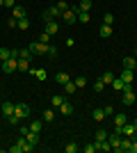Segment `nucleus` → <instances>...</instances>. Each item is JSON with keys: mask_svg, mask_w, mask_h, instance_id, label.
I'll use <instances>...</instances> for the list:
<instances>
[{"mask_svg": "<svg viewBox=\"0 0 137 153\" xmlns=\"http://www.w3.org/2000/svg\"><path fill=\"white\" fill-rule=\"evenodd\" d=\"M48 46H50V44H41L39 39H37V41H32L27 48H30L32 55H48Z\"/></svg>", "mask_w": 137, "mask_h": 153, "instance_id": "obj_1", "label": "nucleus"}, {"mask_svg": "<svg viewBox=\"0 0 137 153\" xmlns=\"http://www.w3.org/2000/svg\"><path fill=\"white\" fill-rule=\"evenodd\" d=\"M2 71L5 73H14V71H19V57H9L2 62Z\"/></svg>", "mask_w": 137, "mask_h": 153, "instance_id": "obj_2", "label": "nucleus"}, {"mask_svg": "<svg viewBox=\"0 0 137 153\" xmlns=\"http://www.w3.org/2000/svg\"><path fill=\"white\" fill-rule=\"evenodd\" d=\"M14 114L21 117V119H27V117H30V105H27V103H19V105H14Z\"/></svg>", "mask_w": 137, "mask_h": 153, "instance_id": "obj_3", "label": "nucleus"}, {"mask_svg": "<svg viewBox=\"0 0 137 153\" xmlns=\"http://www.w3.org/2000/svg\"><path fill=\"white\" fill-rule=\"evenodd\" d=\"M137 101V94H135V89L133 91H124V94H121V103H124L126 108H130L133 103Z\"/></svg>", "mask_w": 137, "mask_h": 153, "instance_id": "obj_4", "label": "nucleus"}, {"mask_svg": "<svg viewBox=\"0 0 137 153\" xmlns=\"http://www.w3.org/2000/svg\"><path fill=\"white\" fill-rule=\"evenodd\" d=\"M57 30H59V23L57 21H46V27H44V32H48V34H57Z\"/></svg>", "mask_w": 137, "mask_h": 153, "instance_id": "obj_5", "label": "nucleus"}, {"mask_svg": "<svg viewBox=\"0 0 137 153\" xmlns=\"http://www.w3.org/2000/svg\"><path fill=\"white\" fill-rule=\"evenodd\" d=\"M62 21H64L66 25H73V23H76V21H78V16H76V14H73L71 9H66V12L62 14Z\"/></svg>", "mask_w": 137, "mask_h": 153, "instance_id": "obj_6", "label": "nucleus"}, {"mask_svg": "<svg viewBox=\"0 0 137 153\" xmlns=\"http://www.w3.org/2000/svg\"><path fill=\"white\" fill-rule=\"evenodd\" d=\"M107 142L112 144V151H119V144H121V135H117V133L107 135Z\"/></svg>", "mask_w": 137, "mask_h": 153, "instance_id": "obj_7", "label": "nucleus"}, {"mask_svg": "<svg viewBox=\"0 0 137 153\" xmlns=\"http://www.w3.org/2000/svg\"><path fill=\"white\" fill-rule=\"evenodd\" d=\"M130 144H133V140L124 135V140H121V144H119V151L117 153H128V151H130Z\"/></svg>", "mask_w": 137, "mask_h": 153, "instance_id": "obj_8", "label": "nucleus"}, {"mask_svg": "<svg viewBox=\"0 0 137 153\" xmlns=\"http://www.w3.org/2000/svg\"><path fill=\"white\" fill-rule=\"evenodd\" d=\"M12 16H14L16 21H19V19H25V7H23V5H16V7L12 9Z\"/></svg>", "mask_w": 137, "mask_h": 153, "instance_id": "obj_9", "label": "nucleus"}, {"mask_svg": "<svg viewBox=\"0 0 137 153\" xmlns=\"http://www.w3.org/2000/svg\"><path fill=\"white\" fill-rule=\"evenodd\" d=\"M0 112L5 117H9V114H14V103H9V101H5L2 105H0Z\"/></svg>", "mask_w": 137, "mask_h": 153, "instance_id": "obj_10", "label": "nucleus"}, {"mask_svg": "<svg viewBox=\"0 0 137 153\" xmlns=\"http://www.w3.org/2000/svg\"><path fill=\"white\" fill-rule=\"evenodd\" d=\"M121 80H124V82H133V80H135V71L133 69H124V73H121Z\"/></svg>", "mask_w": 137, "mask_h": 153, "instance_id": "obj_11", "label": "nucleus"}, {"mask_svg": "<svg viewBox=\"0 0 137 153\" xmlns=\"http://www.w3.org/2000/svg\"><path fill=\"white\" fill-rule=\"evenodd\" d=\"M124 135H126V137H133V135H137L135 123H128V121H126V123H124Z\"/></svg>", "mask_w": 137, "mask_h": 153, "instance_id": "obj_12", "label": "nucleus"}, {"mask_svg": "<svg viewBox=\"0 0 137 153\" xmlns=\"http://www.w3.org/2000/svg\"><path fill=\"white\" fill-rule=\"evenodd\" d=\"M59 112H62V114H66V117H71V114H73V105H71L69 101H64L62 105H59Z\"/></svg>", "mask_w": 137, "mask_h": 153, "instance_id": "obj_13", "label": "nucleus"}, {"mask_svg": "<svg viewBox=\"0 0 137 153\" xmlns=\"http://www.w3.org/2000/svg\"><path fill=\"white\" fill-rule=\"evenodd\" d=\"M105 108H98V110H94V112H91V119H94V121H103L105 119Z\"/></svg>", "mask_w": 137, "mask_h": 153, "instance_id": "obj_14", "label": "nucleus"}, {"mask_svg": "<svg viewBox=\"0 0 137 153\" xmlns=\"http://www.w3.org/2000/svg\"><path fill=\"white\" fill-rule=\"evenodd\" d=\"M135 62H137V57L126 55V57H124V69H133V71H135Z\"/></svg>", "mask_w": 137, "mask_h": 153, "instance_id": "obj_15", "label": "nucleus"}, {"mask_svg": "<svg viewBox=\"0 0 137 153\" xmlns=\"http://www.w3.org/2000/svg\"><path fill=\"white\" fill-rule=\"evenodd\" d=\"M25 140L32 144V146H37L39 144V133H32V130H27V135H25Z\"/></svg>", "mask_w": 137, "mask_h": 153, "instance_id": "obj_16", "label": "nucleus"}, {"mask_svg": "<svg viewBox=\"0 0 137 153\" xmlns=\"http://www.w3.org/2000/svg\"><path fill=\"white\" fill-rule=\"evenodd\" d=\"M30 73H34V78H37V80H46V78H48V71L46 69H30Z\"/></svg>", "mask_w": 137, "mask_h": 153, "instance_id": "obj_17", "label": "nucleus"}, {"mask_svg": "<svg viewBox=\"0 0 137 153\" xmlns=\"http://www.w3.org/2000/svg\"><path fill=\"white\" fill-rule=\"evenodd\" d=\"M64 91H66V94H69V96H71V94H76V91H78V87H76V82H73V80H69V82L64 85Z\"/></svg>", "mask_w": 137, "mask_h": 153, "instance_id": "obj_18", "label": "nucleus"}, {"mask_svg": "<svg viewBox=\"0 0 137 153\" xmlns=\"http://www.w3.org/2000/svg\"><path fill=\"white\" fill-rule=\"evenodd\" d=\"M66 101V98H64V96H53V101H50V108H59V105H62V103H64Z\"/></svg>", "mask_w": 137, "mask_h": 153, "instance_id": "obj_19", "label": "nucleus"}, {"mask_svg": "<svg viewBox=\"0 0 137 153\" xmlns=\"http://www.w3.org/2000/svg\"><path fill=\"white\" fill-rule=\"evenodd\" d=\"M98 32H101V37H112V25H105V23H103Z\"/></svg>", "mask_w": 137, "mask_h": 153, "instance_id": "obj_20", "label": "nucleus"}, {"mask_svg": "<svg viewBox=\"0 0 137 153\" xmlns=\"http://www.w3.org/2000/svg\"><path fill=\"white\" fill-rule=\"evenodd\" d=\"M9 57H14L12 51H9V48H0V62H5V59H9Z\"/></svg>", "mask_w": 137, "mask_h": 153, "instance_id": "obj_21", "label": "nucleus"}, {"mask_svg": "<svg viewBox=\"0 0 137 153\" xmlns=\"http://www.w3.org/2000/svg\"><path fill=\"white\" fill-rule=\"evenodd\" d=\"M78 7H80V12H89L91 9V0H80Z\"/></svg>", "mask_w": 137, "mask_h": 153, "instance_id": "obj_22", "label": "nucleus"}, {"mask_svg": "<svg viewBox=\"0 0 137 153\" xmlns=\"http://www.w3.org/2000/svg\"><path fill=\"white\" fill-rule=\"evenodd\" d=\"M44 121H50V123L55 121V110H53V108H50V110H46V112H44Z\"/></svg>", "mask_w": 137, "mask_h": 153, "instance_id": "obj_23", "label": "nucleus"}, {"mask_svg": "<svg viewBox=\"0 0 137 153\" xmlns=\"http://www.w3.org/2000/svg\"><path fill=\"white\" fill-rule=\"evenodd\" d=\"M55 80H57L59 85H66L71 78H69V73H57V76H55Z\"/></svg>", "mask_w": 137, "mask_h": 153, "instance_id": "obj_24", "label": "nucleus"}, {"mask_svg": "<svg viewBox=\"0 0 137 153\" xmlns=\"http://www.w3.org/2000/svg\"><path fill=\"white\" fill-rule=\"evenodd\" d=\"M124 123H126V114H124V112L114 114V126H124Z\"/></svg>", "mask_w": 137, "mask_h": 153, "instance_id": "obj_25", "label": "nucleus"}, {"mask_svg": "<svg viewBox=\"0 0 137 153\" xmlns=\"http://www.w3.org/2000/svg\"><path fill=\"white\" fill-rule=\"evenodd\" d=\"M41 128H44V123H41L39 119H37V121H32V123H30V130H32V133H41Z\"/></svg>", "mask_w": 137, "mask_h": 153, "instance_id": "obj_26", "label": "nucleus"}, {"mask_svg": "<svg viewBox=\"0 0 137 153\" xmlns=\"http://www.w3.org/2000/svg\"><path fill=\"white\" fill-rule=\"evenodd\" d=\"M16 27H19V30H27V27H30V19H19Z\"/></svg>", "mask_w": 137, "mask_h": 153, "instance_id": "obj_27", "label": "nucleus"}, {"mask_svg": "<svg viewBox=\"0 0 137 153\" xmlns=\"http://www.w3.org/2000/svg\"><path fill=\"white\" fill-rule=\"evenodd\" d=\"M19 71H30V62L23 57H19Z\"/></svg>", "mask_w": 137, "mask_h": 153, "instance_id": "obj_28", "label": "nucleus"}, {"mask_svg": "<svg viewBox=\"0 0 137 153\" xmlns=\"http://www.w3.org/2000/svg\"><path fill=\"white\" fill-rule=\"evenodd\" d=\"M73 82H76V87H78V89H82V87L87 85V78H85V76H78L76 80H73Z\"/></svg>", "mask_w": 137, "mask_h": 153, "instance_id": "obj_29", "label": "nucleus"}, {"mask_svg": "<svg viewBox=\"0 0 137 153\" xmlns=\"http://www.w3.org/2000/svg\"><path fill=\"white\" fill-rule=\"evenodd\" d=\"M112 87H114L117 91H121L124 89V80H121V78H114V80H112Z\"/></svg>", "mask_w": 137, "mask_h": 153, "instance_id": "obj_30", "label": "nucleus"}, {"mask_svg": "<svg viewBox=\"0 0 137 153\" xmlns=\"http://www.w3.org/2000/svg\"><path fill=\"white\" fill-rule=\"evenodd\" d=\"M103 140H107V133H105L103 128H98L96 130V142H103Z\"/></svg>", "mask_w": 137, "mask_h": 153, "instance_id": "obj_31", "label": "nucleus"}, {"mask_svg": "<svg viewBox=\"0 0 137 153\" xmlns=\"http://www.w3.org/2000/svg\"><path fill=\"white\" fill-rule=\"evenodd\" d=\"M101 80H103L105 85H112V80H114V73H103V76H101Z\"/></svg>", "mask_w": 137, "mask_h": 153, "instance_id": "obj_32", "label": "nucleus"}, {"mask_svg": "<svg viewBox=\"0 0 137 153\" xmlns=\"http://www.w3.org/2000/svg\"><path fill=\"white\" fill-rule=\"evenodd\" d=\"M78 149H80L78 144H73V142H69V144H66V146H64V151H66V153H76V151H78Z\"/></svg>", "mask_w": 137, "mask_h": 153, "instance_id": "obj_33", "label": "nucleus"}, {"mask_svg": "<svg viewBox=\"0 0 137 153\" xmlns=\"http://www.w3.org/2000/svg\"><path fill=\"white\" fill-rule=\"evenodd\" d=\"M82 151L85 153H96V142H89L87 146H82Z\"/></svg>", "mask_w": 137, "mask_h": 153, "instance_id": "obj_34", "label": "nucleus"}, {"mask_svg": "<svg viewBox=\"0 0 137 153\" xmlns=\"http://www.w3.org/2000/svg\"><path fill=\"white\" fill-rule=\"evenodd\" d=\"M19 57H23V59H30V57H32L30 48H23V51H19Z\"/></svg>", "mask_w": 137, "mask_h": 153, "instance_id": "obj_35", "label": "nucleus"}, {"mask_svg": "<svg viewBox=\"0 0 137 153\" xmlns=\"http://www.w3.org/2000/svg\"><path fill=\"white\" fill-rule=\"evenodd\" d=\"M78 21H80V23H89V12H80L78 14Z\"/></svg>", "mask_w": 137, "mask_h": 153, "instance_id": "obj_36", "label": "nucleus"}, {"mask_svg": "<svg viewBox=\"0 0 137 153\" xmlns=\"http://www.w3.org/2000/svg\"><path fill=\"white\" fill-rule=\"evenodd\" d=\"M103 89H105V82L101 80V78H98L96 82H94V91H103Z\"/></svg>", "mask_w": 137, "mask_h": 153, "instance_id": "obj_37", "label": "nucleus"}, {"mask_svg": "<svg viewBox=\"0 0 137 153\" xmlns=\"http://www.w3.org/2000/svg\"><path fill=\"white\" fill-rule=\"evenodd\" d=\"M7 121L12 123V126H19V121H21V117H16V114H9V117H7Z\"/></svg>", "mask_w": 137, "mask_h": 153, "instance_id": "obj_38", "label": "nucleus"}, {"mask_svg": "<svg viewBox=\"0 0 137 153\" xmlns=\"http://www.w3.org/2000/svg\"><path fill=\"white\" fill-rule=\"evenodd\" d=\"M103 23H105V25H112V23H114V16H112V14H105V16H103Z\"/></svg>", "mask_w": 137, "mask_h": 153, "instance_id": "obj_39", "label": "nucleus"}, {"mask_svg": "<svg viewBox=\"0 0 137 153\" xmlns=\"http://www.w3.org/2000/svg\"><path fill=\"white\" fill-rule=\"evenodd\" d=\"M39 41H41V44H48V41H50V34H48V32H41V34H39Z\"/></svg>", "mask_w": 137, "mask_h": 153, "instance_id": "obj_40", "label": "nucleus"}, {"mask_svg": "<svg viewBox=\"0 0 137 153\" xmlns=\"http://www.w3.org/2000/svg\"><path fill=\"white\" fill-rule=\"evenodd\" d=\"M48 55H50V57H57V48H55V46H48Z\"/></svg>", "mask_w": 137, "mask_h": 153, "instance_id": "obj_41", "label": "nucleus"}, {"mask_svg": "<svg viewBox=\"0 0 137 153\" xmlns=\"http://www.w3.org/2000/svg\"><path fill=\"white\" fill-rule=\"evenodd\" d=\"M57 7H59V9H62V12H66V9H71V7H69V5H66V2H64V0H59V2H57Z\"/></svg>", "mask_w": 137, "mask_h": 153, "instance_id": "obj_42", "label": "nucleus"}, {"mask_svg": "<svg viewBox=\"0 0 137 153\" xmlns=\"http://www.w3.org/2000/svg\"><path fill=\"white\" fill-rule=\"evenodd\" d=\"M9 153H21V146H19V144H14V146H9Z\"/></svg>", "mask_w": 137, "mask_h": 153, "instance_id": "obj_43", "label": "nucleus"}, {"mask_svg": "<svg viewBox=\"0 0 137 153\" xmlns=\"http://www.w3.org/2000/svg\"><path fill=\"white\" fill-rule=\"evenodd\" d=\"M121 91H133V82H124V89Z\"/></svg>", "mask_w": 137, "mask_h": 153, "instance_id": "obj_44", "label": "nucleus"}, {"mask_svg": "<svg viewBox=\"0 0 137 153\" xmlns=\"http://www.w3.org/2000/svg\"><path fill=\"white\" fill-rule=\"evenodd\" d=\"M128 153H137V140H133V144H130V151Z\"/></svg>", "mask_w": 137, "mask_h": 153, "instance_id": "obj_45", "label": "nucleus"}, {"mask_svg": "<svg viewBox=\"0 0 137 153\" xmlns=\"http://www.w3.org/2000/svg\"><path fill=\"white\" fill-rule=\"evenodd\" d=\"M16 23H19V21L14 19V16H12V19H9V21H7V25H9V27H16Z\"/></svg>", "mask_w": 137, "mask_h": 153, "instance_id": "obj_46", "label": "nucleus"}, {"mask_svg": "<svg viewBox=\"0 0 137 153\" xmlns=\"http://www.w3.org/2000/svg\"><path fill=\"white\" fill-rule=\"evenodd\" d=\"M5 7H9V9H14V7H16V2H14V0H5Z\"/></svg>", "mask_w": 137, "mask_h": 153, "instance_id": "obj_47", "label": "nucleus"}, {"mask_svg": "<svg viewBox=\"0 0 137 153\" xmlns=\"http://www.w3.org/2000/svg\"><path fill=\"white\" fill-rule=\"evenodd\" d=\"M0 7H5V0H0Z\"/></svg>", "mask_w": 137, "mask_h": 153, "instance_id": "obj_48", "label": "nucleus"}, {"mask_svg": "<svg viewBox=\"0 0 137 153\" xmlns=\"http://www.w3.org/2000/svg\"><path fill=\"white\" fill-rule=\"evenodd\" d=\"M133 123H135V128H137V119H135V121H133Z\"/></svg>", "mask_w": 137, "mask_h": 153, "instance_id": "obj_49", "label": "nucleus"}, {"mask_svg": "<svg viewBox=\"0 0 137 153\" xmlns=\"http://www.w3.org/2000/svg\"><path fill=\"white\" fill-rule=\"evenodd\" d=\"M135 73H137V62H135Z\"/></svg>", "mask_w": 137, "mask_h": 153, "instance_id": "obj_50", "label": "nucleus"}, {"mask_svg": "<svg viewBox=\"0 0 137 153\" xmlns=\"http://www.w3.org/2000/svg\"><path fill=\"white\" fill-rule=\"evenodd\" d=\"M135 57H137V48H135Z\"/></svg>", "mask_w": 137, "mask_h": 153, "instance_id": "obj_51", "label": "nucleus"}]
</instances>
